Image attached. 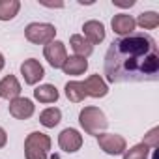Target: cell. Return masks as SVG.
<instances>
[{"label": "cell", "mask_w": 159, "mask_h": 159, "mask_svg": "<svg viewBox=\"0 0 159 159\" xmlns=\"http://www.w3.org/2000/svg\"><path fill=\"white\" fill-rule=\"evenodd\" d=\"M109 83H153L159 79L157 41L146 32H133L114 39L105 54Z\"/></svg>", "instance_id": "6da1fadb"}, {"label": "cell", "mask_w": 159, "mask_h": 159, "mask_svg": "<svg viewBox=\"0 0 159 159\" xmlns=\"http://www.w3.org/2000/svg\"><path fill=\"white\" fill-rule=\"evenodd\" d=\"M79 124L84 129V133L88 135H99L107 129L109 120L105 116V112L99 107H84L81 112H79Z\"/></svg>", "instance_id": "7a4b0ae2"}, {"label": "cell", "mask_w": 159, "mask_h": 159, "mask_svg": "<svg viewBox=\"0 0 159 159\" xmlns=\"http://www.w3.org/2000/svg\"><path fill=\"white\" fill-rule=\"evenodd\" d=\"M49 150H51V137L41 131L30 133L25 140L26 159H49Z\"/></svg>", "instance_id": "3957f363"}, {"label": "cell", "mask_w": 159, "mask_h": 159, "mask_svg": "<svg viewBox=\"0 0 159 159\" xmlns=\"http://www.w3.org/2000/svg\"><path fill=\"white\" fill-rule=\"evenodd\" d=\"M25 36L34 45H47V43L54 41L56 28L51 23H30L25 28Z\"/></svg>", "instance_id": "277c9868"}, {"label": "cell", "mask_w": 159, "mask_h": 159, "mask_svg": "<svg viewBox=\"0 0 159 159\" xmlns=\"http://www.w3.org/2000/svg\"><path fill=\"white\" fill-rule=\"evenodd\" d=\"M98 144L109 155H122L127 150L125 139L122 135H116V133H99L98 135Z\"/></svg>", "instance_id": "5b68a950"}, {"label": "cell", "mask_w": 159, "mask_h": 159, "mask_svg": "<svg viewBox=\"0 0 159 159\" xmlns=\"http://www.w3.org/2000/svg\"><path fill=\"white\" fill-rule=\"evenodd\" d=\"M43 56H45V60L51 64V67L60 69V67H62V64H64V62H66V58H67L66 45H64L62 41L54 39V41H51V43H47V45L43 47Z\"/></svg>", "instance_id": "8992f818"}, {"label": "cell", "mask_w": 159, "mask_h": 159, "mask_svg": "<svg viewBox=\"0 0 159 159\" xmlns=\"http://www.w3.org/2000/svg\"><path fill=\"white\" fill-rule=\"evenodd\" d=\"M58 146L66 152V153H75L81 150L83 146V135L73 127H66L60 135H58Z\"/></svg>", "instance_id": "52a82bcc"}, {"label": "cell", "mask_w": 159, "mask_h": 159, "mask_svg": "<svg viewBox=\"0 0 159 159\" xmlns=\"http://www.w3.org/2000/svg\"><path fill=\"white\" fill-rule=\"evenodd\" d=\"M21 75H23L26 84L34 86V84H38L41 79L45 77V69H43V66L36 58H28V60H25L21 64Z\"/></svg>", "instance_id": "ba28073f"}, {"label": "cell", "mask_w": 159, "mask_h": 159, "mask_svg": "<svg viewBox=\"0 0 159 159\" xmlns=\"http://www.w3.org/2000/svg\"><path fill=\"white\" fill-rule=\"evenodd\" d=\"M8 109H10V114L13 118H17V120H28L34 114V111H36L32 99H28V98H15V99H11Z\"/></svg>", "instance_id": "9c48e42d"}, {"label": "cell", "mask_w": 159, "mask_h": 159, "mask_svg": "<svg viewBox=\"0 0 159 159\" xmlns=\"http://www.w3.org/2000/svg\"><path fill=\"white\" fill-rule=\"evenodd\" d=\"M111 26H112L114 34H118L120 38H124V36L133 34L137 25H135L133 15H127V13H118V15H114V17H112Z\"/></svg>", "instance_id": "30bf717a"}, {"label": "cell", "mask_w": 159, "mask_h": 159, "mask_svg": "<svg viewBox=\"0 0 159 159\" xmlns=\"http://www.w3.org/2000/svg\"><path fill=\"white\" fill-rule=\"evenodd\" d=\"M83 84H84L86 96H90V98H96L98 99V98H105L109 94V86H107V83L101 79V75H90Z\"/></svg>", "instance_id": "8fae6325"}, {"label": "cell", "mask_w": 159, "mask_h": 159, "mask_svg": "<svg viewBox=\"0 0 159 159\" xmlns=\"http://www.w3.org/2000/svg\"><path fill=\"white\" fill-rule=\"evenodd\" d=\"M83 32H84V39L92 45H98L105 39V26L103 23L92 19V21H86L83 25Z\"/></svg>", "instance_id": "7c38bea8"}, {"label": "cell", "mask_w": 159, "mask_h": 159, "mask_svg": "<svg viewBox=\"0 0 159 159\" xmlns=\"http://www.w3.org/2000/svg\"><path fill=\"white\" fill-rule=\"evenodd\" d=\"M0 98L2 99H15V98H21V84L17 81L15 75H6L2 81H0Z\"/></svg>", "instance_id": "4fadbf2b"}, {"label": "cell", "mask_w": 159, "mask_h": 159, "mask_svg": "<svg viewBox=\"0 0 159 159\" xmlns=\"http://www.w3.org/2000/svg\"><path fill=\"white\" fill-rule=\"evenodd\" d=\"M66 75H71V77H77V75H83L86 69H88V60L86 58H81V56H67L66 62L62 64L60 67Z\"/></svg>", "instance_id": "5bb4252c"}, {"label": "cell", "mask_w": 159, "mask_h": 159, "mask_svg": "<svg viewBox=\"0 0 159 159\" xmlns=\"http://www.w3.org/2000/svg\"><path fill=\"white\" fill-rule=\"evenodd\" d=\"M69 45H71L75 56H81V58H88L94 52V45L88 43L84 39V36H81V34H73L69 38Z\"/></svg>", "instance_id": "9a60e30c"}, {"label": "cell", "mask_w": 159, "mask_h": 159, "mask_svg": "<svg viewBox=\"0 0 159 159\" xmlns=\"http://www.w3.org/2000/svg\"><path fill=\"white\" fill-rule=\"evenodd\" d=\"M34 98H36L39 103L49 105V103H56L58 98H60V94H58V90H56L54 84H39V86L34 90Z\"/></svg>", "instance_id": "2e32d148"}, {"label": "cell", "mask_w": 159, "mask_h": 159, "mask_svg": "<svg viewBox=\"0 0 159 159\" xmlns=\"http://www.w3.org/2000/svg\"><path fill=\"white\" fill-rule=\"evenodd\" d=\"M64 90H66V98L73 103H81L86 98V90H84V84L81 81H69Z\"/></svg>", "instance_id": "e0dca14e"}, {"label": "cell", "mask_w": 159, "mask_h": 159, "mask_svg": "<svg viewBox=\"0 0 159 159\" xmlns=\"http://www.w3.org/2000/svg\"><path fill=\"white\" fill-rule=\"evenodd\" d=\"M21 10L19 0H0V21H11Z\"/></svg>", "instance_id": "ac0fdd59"}, {"label": "cell", "mask_w": 159, "mask_h": 159, "mask_svg": "<svg viewBox=\"0 0 159 159\" xmlns=\"http://www.w3.org/2000/svg\"><path fill=\"white\" fill-rule=\"evenodd\" d=\"M60 120H62V111L56 109V107H49V109H45L39 114V124L43 127H49V129L54 127V125H58Z\"/></svg>", "instance_id": "d6986e66"}, {"label": "cell", "mask_w": 159, "mask_h": 159, "mask_svg": "<svg viewBox=\"0 0 159 159\" xmlns=\"http://www.w3.org/2000/svg\"><path fill=\"white\" fill-rule=\"evenodd\" d=\"M135 25H139L142 30H153V28L159 26V13H155V11H142L135 19Z\"/></svg>", "instance_id": "ffe728a7"}, {"label": "cell", "mask_w": 159, "mask_h": 159, "mask_svg": "<svg viewBox=\"0 0 159 159\" xmlns=\"http://www.w3.org/2000/svg\"><path fill=\"white\" fill-rule=\"evenodd\" d=\"M122 155H124V159H148L150 148H148L144 142H139V144L131 146L129 150H125Z\"/></svg>", "instance_id": "44dd1931"}, {"label": "cell", "mask_w": 159, "mask_h": 159, "mask_svg": "<svg viewBox=\"0 0 159 159\" xmlns=\"http://www.w3.org/2000/svg\"><path fill=\"white\" fill-rule=\"evenodd\" d=\"M148 148H157L159 146V127H152L146 135H144V140H142Z\"/></svg>", "instance_id": "7402d4cb"}, {"label": "cell", "mask_w": 159, "mask_h": 159, "mask_svg": "<svg viewBox=\"0 0 159 159\" xmlns=\"http://www.w3.org/2000/svg\"><path fill=\"white\" fill-rule=\"evenodd\" d=\"M8 144V135H6V131L0 127V148H4Z\"/></svg>", "instance_id": "603a6c76"}, {"label": "cell", "mask_w": 159, "mask_h": 159, "mask_svg": "<svg viewBox=\"0 0 159 159\" xmlns=\"http://www.w3.org/2000/svg\"><path fill=\"white\" fill-rule=\"evenodd\" d=\"M112 4L118 6V8H131L135 2H133V0H129V2H118V0H112Z\"/></svg>", "instance_id": "cb8c5ba5"}, {"label": "cell", "mask_w": 159, "mask_h": 159, "mask_svg": "<svg viewBox=\"0 0 159 159\" xmlns=\"http://www.w3.org/2000/svg\"><path fill=\"white\" fill-rule=\"evenodd\" d=\"M4 66H6V60H4V54H2V52H0V71H2V69H4Z\"/></svg>", "instance_id": "d4e9b609"}]
</instances>
